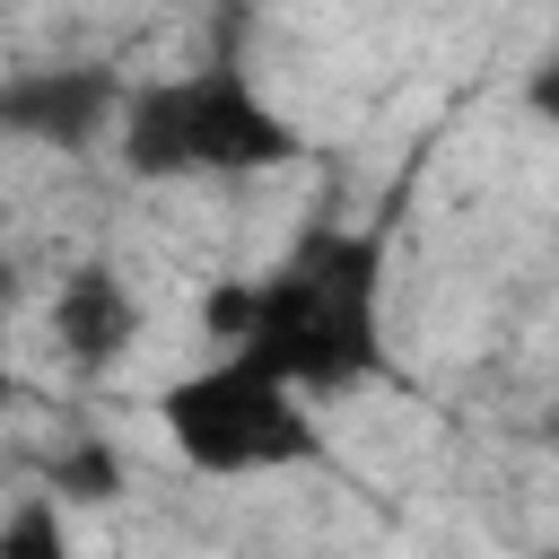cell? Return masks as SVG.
I'll return each instance as SVG.
<instances>
[{
  "instance_id": "1",
  "label": "cell",
  "mask_w": 559,
  "mask_h": 559,
  "mask_svg": "<svg viewBox=\"0 0 559 559\" xmlns=\"http://www.w3.org/2000/svg\"><path fill=\"white\" fill-rule=\"evenodd\" d=\"M201 323L218 349L262 358L280 384L314 393H349L376 384L384 358V236L376 227H341L314 218L297 227V245L262 271V280H227L201 297Z\"/></svg>"
},
{
  "instance_id": "2",
  "label": "cell",
  "mask_w": 559,
  "mask_h": 559,
  "mask_svg": "<svg viewBox=\"0 0 559 559\" xmlns=\"http://www.w3.org/2000/svg\"><path fill=\"white\" fill-rule=\"evenodd\" d=\"M122 166L140 183H227V175H280L306 157L297 114H280L262 96V79L245 61H192V70H157L131 87L122 131H114Z\"/></svg>"
},
{
  "instance_id": "3",
  "label": "cell",
  "mask_w": 559,
  "mask_h": 559,
  "mask_svg": "<svg viewBox=\"0 0 559 559\" xmlns=\"http://www.w3.org/2000/svg\"><path fill=\"white\" fill-rule=\"evenodd\" d=\"M157 428L166 445L210 472V480H253V472H314L332 463V437L314 419V402L297 384H280L262 358L218 349L192 376H175L157 393Z\"/></svg>"
},
{
  "instance_id": "4",
  "label": "cell",
  "mask_w": 559,
  "mask_h": 559,
  "mask_svg": "<svg viewBox=\"0 0 559 559\" xmlns=\"http://www.w3.org/2000/svg\"><path fill=\"white\" fill-rule=\"evenodd\" d=\"M131 79L96 70V61H61V70H9L0 79V131L35 140V148H87L105 131H122Z\"/></svg>"
},
{
  "instance_id": "5",
  "label": "cell",
  "mask_w": 559,
  "mask_h": 559,
  "mask_svg": "<svg viewBox=\"0 0 559 559\" xmlns=\"http://www.w3.org/2000/svg\"><path fill=\"white\" fill-rule=\"evenodd\" d=\"M52 341H61V358L87 367V376H105V367L140 341V297L122 288L114 262L61 271V288H52Z\"/></svg>"
},
{
  "instance_id": "6",
  "label": "cell",
  "mask_w": 559,
  "mask_h": 559,
  "mask_svg": "<svg viewBox=\"0 0 559 559\" xmlns=\"http://www.w3.org/2000/svg\"><path fill=\"white\" fill-rule=\"evenodd\" d=\"M44 498H61V507H105V498H122V454H114L105 437H70V445L52 454V472H44Z\"/></svg>"
},
{
  "instance_id": "7",
  "label": "cell",
  "mask_w": 559,
  "mask_h": 559,
  "mask_svg": "<svg viewBox=\"0 0 559 559\" xmlns=\"http://www.w3.org/2000/svg\"><path fill=\"white\" fill-rule=\"evenodd\" d=\"M0 559H79V542H70V515H61V498H44V489H26L9 515H0Z\"/></svg>"
},
{
  "instance_id": "8",
  "label": "cell",
  "mask_w": 559,
  "mask_h": 559,
  "mask_svg": "<svg viewBox=\"0 0 559 559\" xmlns=\"http://www.w3.org/2000/svg\"><path fill=\"white\" fill-rule=\"evenodd\" d=\"M524 96H533V114H542V122H559V44L542 52V70H533V87H524Z\"/></svg>"
},
{
  "instance_id": "9",
  "label": "cell",
  "mask_w": 559,
  "mask_h": 559,
  "mask_svg": "<svg viewBox=\"0 0 559 559\" xmlns=\"http://www.w3.org/2000/svg\"><path fill=\"white\" fill-rule=\"evenodd\" d=\"M0 402H17V376H9V349H0Z\"/></svg>"
},
{
  "instance_id": "10",
  "label": "cell",
  "mask_w": 559,
  "mask_h": 559,
  "mask_svg": "<svg viewBox=\"0 0 559 559\" xmlns=\"http://www.w3.org/2000/svg\"><path fill=\"white\" fill-rule=\"evenodd\" d=\"M542 437H550V445H559V402H550V419H542Z\"/></svg>"
},
{
  "instance_id": "11",
  "label": "cell",
  "mask_w": 559,
  "mask_h": 559,
  "mask_svg": "<svg viewBox=\"0 0 559 559\" xmlns=\"http://www.w3.org/2000/svg\"><path fill=\"white\" fill-rule=\"evenodd\" d=\"M550 559H559V550H550Z\"/></svg>"
}]
</instances>
